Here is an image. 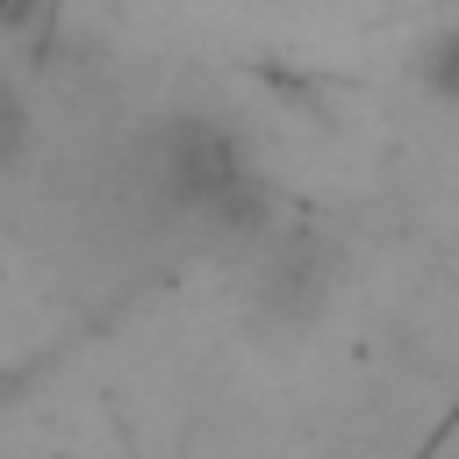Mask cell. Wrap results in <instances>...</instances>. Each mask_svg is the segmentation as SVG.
I'll use <instances>...</instances> for the list:
<instances>
[{"instance_id": "obj_3", "label": "cell", "mask_w": 459, "mask_h": 459, "mask_svg": "<svg viewBox=\"0 0 459 459\" xmlns=\"http://www.w3.org/2000/svg\"><path fill=\"white\" fill-rule=\"evenodd\" d=\"M409 72H416V86H423L437 108H452V115H459V22H437V29L416 43Z\"/></svg>"}, {"instance_id": "obj_4", "label": "cell", "mask_w": 459, "mask_h": 459, "mask_svg": "<svg viewBox=\"0 0 459 459\" xmlns=\"http://www.w3.org/2000/svg\"><path fill=\"white\" fill-rule=\"evenodd\" d=\"M22 143H29V100H22V86L0 72V165H14Z\"/></svg>"}, {"instance_id": "obj_2", "label": "cell", "mask_w": 459, "mask_h": 459, "mask_svg": "<svg viewBox=\"0 0 459 459\" xmlns=\"http://www.w3.org/2000/svg\"><path fill=\"white\" fill-rule=\"evenodd\" d=\"M330 280H337V251L316 230H280V237H265V258L251 265V308H258V323L301 330L330 301Z\"/></svg>"}, {"instance_id": "obj_1", "label": "cell", "mask_w": 459, "mask_h": 459, "mask_svg": "<svg viewBox=\"0 0 459 459\" xmlns=\"http://www.w3.org/2000/svg\"><path fill=\"white\" fill-rule=\"evenodd\" d=\"M151 179H158L172 215H194V222L230 230V237L273 230V201H265L244 143L208 115H172L151 136Z\"/></svg>"}]
</instances>
